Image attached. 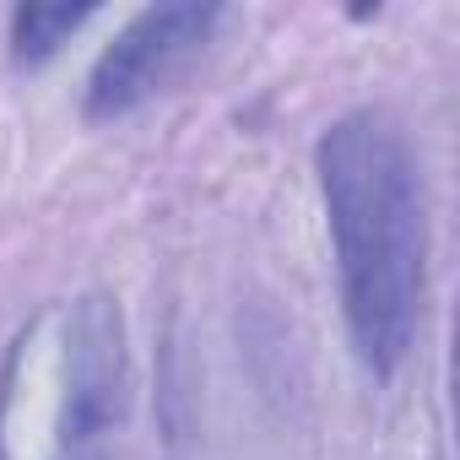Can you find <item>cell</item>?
<instances>
[{
    "label": "cell",
    "mask_w": 460,
    "mask_h": 460,
    "mask_svg": "<svg viewBox=\"0 0 460 460\" xmlns=\"http://www.w3.org/2000/svg\"><path fill=\"white\" fill-rule=\"evenodd\" d=\"M314 184L325 206L336 304L358 368L390 385L428 320V179L401 114L358 103L314 141Z\"/></svg>",
    "instance_id": "obj_1"
},
{
    "label": "cell",
    "mask_w": 460,
    "mask_h": 460,
    "mask_svg": "<svg viewBox=\"0 0 460 460\" xmlns=\"http://www.w3.org/2000/svg\"><path fill=\"white\" fill-rule=\"evenodd\" d=\"M130 331L109 288L44 298L0 352V460H114Z\"/></svg>",
    "instance_id": "obj_2"
},
{
    "label": "cell",
    "mask_w": 460,
    "mask_h": 460,
    "mask_svg": "<svg viewBox=\"0 0 460 460\" xmlns=\"http://www.w3.org/2000/svg\"><path fill=\"white\" fill-rule=\"evenodd\" d=\"M222 22H227L222 6H146L125 17L87 71L82 114L93 125H114L146 109L152 98H163L173 82L195 71V60L211 49Z\"/></svg>",
    "instance_id": "obj_3"
},
{
    "label": "cell",
    "mask_w": 460,
    "mask_h": 460,
    "mask_svg": "<svg viewBox=\"0 0 460 460\" xmlns=\"http://www.w3.org/2000/svg\"><path fill=\"white\" fill-rule=\"evenodd\" d=\"M93 17H98V6H17V12L6 17L12 66H22V71L49 66Z\"/></svg>",
    "instance_id": "obj_4"
}]
</instances>
